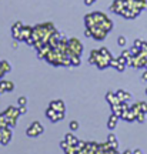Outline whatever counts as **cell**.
Wrapping results in <instances>:
<instances>
[{
    "mask_svg": "<svg viewBox=\"0 0 147 154\" xmlns=\"http://www.w3.org/2000/svg\"><path fill=\"white\" fill-rule=\"evenodd\" d=\"M69 127H70V131H76L77 128H79V123L77 121H70Z\"/></svg>",
    "mask_w": 147,
    "mask_h": 154,
    "instance_id": "9a60e30c",
    "label": "cell"
},
{
    "mask_svg": "<svg viewBox=\"0 0 147 154\" xmlns=\"http://www.w3.org/2000/svg\"><path fill=\"white\" fill-rule=\"evenodd\" d=\"M5 113H6V116L9 117V127H14V126H16L17 117L20 116V113H19V109H17V107H13V106H10V107H7V110H6Z\"/></svg>",
    "mask_w": 147,
    "mask_h": 154,
    "instance_id": "6da1fadb",
    "label": "cell"
},
{
    "mask_svg": "<svg viewBox=\"0 0 147 154\" xmlns=\"http://www.w3.org/2000/svg\"><path fill=\"white\" fill-rule=\"evenodd\" d=\"M69 47H71V53L76 56H80V53L83 51V46L82 43L77 40V38H71V40H69Z\"/></svg>",
    "mask_w": 147,
    "mask_h": 154,
    "instance_id": "5b68a950",
    "label": "cell"
},
{
    "mask_svg": "<svg viewBox=\"0 0 147 154\" xmlns=\"http://www.w3.org/2000/svg\"><path fill=\"white\" fill-rule=\"evenodd\" d=\"M43 131H44L43 126H42L39 121H33L32 126L26 130V134H27L29 137H37V136H40Z\"/></svg>",
    "mask_w": 147,
    "mask_h": 154,
    "instance_id": "7a4b0ae2",
    "label": "cell"
},
{
    "mask_svg": "<svg viewBox=\"0 0 147 154\" xmlns=\"http://www.w3.org/2000/svg\"><path fill=\"white\" fill-rule=\"evenodd\" d=\"M116 69H117V72H123V70H124V69H126V64H121V63H119Z\"/></svg>",
    "mask_w": 147,
    "mask_h": 154,
    "instance_id": "603a6c76",
    "label": "cell"
},
{
    "mask_svg": "<svg viewBox=\"0 0 147 154\" xmlns=\"http://www.w3.org/2000/svg\"><path fill=\"white\" fill-rule=\"evenodd\" d=\"M6 90H7V91H13V90H14V83L6 82Z\"/></svg>",
    "mask_w": 147,
    "mask_h": 154,
    "instance_id": "2e32d148",
    "label": "cell"
},
{
    "mask_svg": "<svg viewBox=\"0 0 147 154\" xmlns=\"http://www.w3.org/2000/svg\"><path fill=\"white\" fill-rule=\"evenodd\" d=\"M106 100H107V103H109L110 106H113V104H119V103H121L119 100V97L116 96V93H107L106 94Z\"/></svg>",
    "mask_w": 147,
    "mask_h": 154,
    "instance_id": "52a82bcc",
    "label": "cell"
},
{
    "mask_svg": "<svg viewBox=\"0 0 147 154\" xmlns=\"http://www.w3.org/2000/svg\"><path fill=\"white\" fill-rule=\"evenodd\" d=\"M19 113H20V116L26 114V113H27V107H26V106H19Z\"/></svg>",
    "mask_w": 147,
    "mask_h": 154,
    "instance_id": "d6986e66",
    "label": "cell"
},
{
    "mask_svg": "<svg viewBox=\"0 0 147 154\" xmlns=\"http://www.w3.org/2000/svg\"><path fill=\"white\" fill-rule=\"evenodd\" d=\"M64 140L67 141V143H69V146H76V144L79 143V140H77V138L74 137V136H73L71 133H67V134H66Z\"/></svg>",
    "mask_w": 147,
    "mask_h": 154,
    "instance_id": "30bf717a",
    "label": "cell"
},
{
    "mask_svg": "<svg viewBox=\"0 0 147 154\" xmlns=\"http://www.w3.org/2000/svg\"><path fill=\"white\" fill-rule=\"evenodd\" d=\"M7 90H6V82L5 80H0V94L6 93Z\"/></svg>",
    "mask_w": 147,
    "mask_h": 154,
    "instance_id": "e0dca14e",
    "label": "cell"
},
{
    "mask_svg": "<svg viewBox=\"0 0 147 154\" xmlns=\"http://www.w3.org/2000/svg\"><path fill=\"white\" fill-rule=\"evenodd\" d=\"M117 141V138H116V136L113 134V133H110L109 137H107V143H116Z\"/></svg>",
    "mask_w": 147,
    "mask_h": 154,
    "instance_id": "ac0fdd59",
    "label": "cell"
},
{
    "mask_svg": "<svg viewBox=\"0 0 147 154\" xmlns=\"http://www.w3.org/2000/svg\"><path fill=\"white\" fill-rule=\"evenodd\" d=\"M116 96L119 97L120 101H127V100L131 99V94L130 93H126L124 90H117V91H116Z\"/></svg>",
    "mask_w": 147,
    "mask_h": 154,
    "instance_id": "ba28073f",
    "label": "cell"
},
{
    "mask_svg": "<svg viewBox=\"0 0 147 154\" xmlns=\"http://www.w3.org/2000/svg\"><path fill=\"white\" fill-rule=\"evenodd\" d=\"M133 154H143V153H142V150H140V149H137V150H134V151H133Z\"/></svg>",
    "mask_w": 147,
    "mask_h": 154,
    "instance_id": "d4e9b609",
    "label": "cell"
},
{
    "mask_svg": "<svg viewBox=\"0 0 147 154\" xmlns=\"http://www.w3.org/2000/svg\"><path fill=\"white\" fill-rule=\"evenodd\" d=\"M64 151H66V154H77L79 153V150L76 149V146H69Z\"/></svg>",
    "mask_w": 147,
    "mask_h": 154,
    "instance_id": "8fae6325",
    "label": "cell"
},
{
    "mask_svg": "<svg viewBox=\"0 0 147 154\" xmlns=\"http://www.w3.org/2000/svg\"><path fill=\"white\" fill-rule=\"evenodd\" d=\"M142 80H143V82H147V70H146V72H144V73H143Z\"/></svg>",
    "mask_w": 147,
    "mask_h": 154,
    "instance_id": "cb8c5ba5",
    "label": "cell"
},
{
    "mask_svg": "<svg viewBox=\"0 0 147 154\" xmlns=\"http://www.w3.org/2000/svg\"><path fill=\"white\" fill-rule=\"evenodd\" d=\"M92 2H94V0H86V5H90Z\"/></svg>",
    "mask_w": 147,
    "mask_h": 154,
    "instance_id": "484cf974",
    "label": "cell"
},
{
    "mask_svg": "<svg viewBox=\"0 0 147 154\" xmlns=\"http://www.w3.org/2000/svg\"><path fill=\"white\" fill-rule=\"evenodd\" d=\"M52 109H55L56 111H61V113H64L66 107H64V103L61 101V100H53V101H50V106Z\"/></svg>",
    "mask_w": 147,
    "mask_h": 154,
    "instance_id": "8992f818",
    "label": "cell"
},
{
    "mask_svg": "<svg viewBox=\"0 0 147 154\" xmlns=\"http://www.w3.org/2000/svg\"><path fill=\"white\" fill-rule=\"evenodd\" d=\"M60 147H61L63 150H66L67 147H69V143H67L66 140H63V141H60Z\"/></svg>",
    "mask_w": 147,
    "mask_h": 154,
    "instance_id": "44dd1931",
    "label": "cell"
},
{
    "mask_svg": "<svg viewBox=\"0 0 147 154\" xmlns=\"http://www.w3.org/2000/svg\"><path fill=\"white\" fill-rule=\"evenodd\" d=\"M146 94H147V88H146Z\"/></svg>",
    "mask_w": 147,
    "mask_h": 154,
    "instance_id": "4316f807",
    "label": "cell"
},
{
    "mask_svg": "<svg viewBox=\"0 0 147 154\" xmlns=\"http://www.w3.org/2000/svg\"><path fill=\"white\" fill-rule=\"evenodd\" d=\"M27 104V99L26 97H19V106H26Z\"/></svg>",
    "mask_w": 147,
    "mask_h": 154,
    "instance_id": "ffe728a7",
    "label": "cell"
},
{
    "mask_svg": "<svg viewBox=\"0 0 147 154\" xmlns=\"http://www.w3.org/2000/svg\"><path fill=\"white\" fill-rule=\"evenodd\" d=\"M2 69H3V72L5 73H9L11 67H10V64H9L7 61H2Z\"/></svg>",
    "mask_w": 147,
    "mask_h": 154,
    "instance_id": "5bb4252c",
    "label": "cell"
},
{
    "mask_svg": "<svg viewBox=\"0 0 147 154\" xmlns=\"http://www.w3.org/2000/svg\"><path fill=\"white\" fill-rule=\"evenodd\" d=\"M119 116H116V114H111L110 116V119H109V123H107V127H109L110 130H114L116 126H117V121H119Z\"/></svg>",
    "mask_w": 147,
    "mask_h": 154,
    "instance_id": "9c48e42d",
    "label": "cell"
},
{
    "mask_svg": "<svg viewBox=\"0 0 147 154\" xmlns=\"http://www.w3.org/2000/svg\"><path fill=\"white\" fill-rule=\"evenodd\" d=\"M46 117H47L50 121L56 123V121H60V120H63V119H64V113H61V111H56L55 109L49 107V109L46 110Z\"/></svg>",
    "mask_w": 147,
    "mask_h": 154,
    "instance_id": "3957f363",
    "label": "cell"
},
{
    "mask_svg": "<svg viewBox=\"0 0 147 154\" xmlns=\"http://www.w3.org/2000/svg\"><path fill=\"white\" fill-rule=\"evenodd\" d=\"M136 120H137V121H140V123H144V120H146V113H143V111L137 113Z\"/></svg>",
    "mask_w": 147,
    "mask_h": 154,
    "instance_id": "4fadbf2b",
    "label": "cell"
},
{
    "mask_svg": "<svg viewBox=\"0 0 147 154\" xmlns=\"http://www.w3.org/2000/svg\"><path fill=\"white\" fill-rule=\"evenodd\" d=\"M137 104H139L140 111H143V113H146V114H147V103H146V101H139Z\"/></svg>",
    "mask_w": 147,
    "mask_h": 154,
    "instance_id": "7c38bea8",
    "label": "cell"
},
{
    "mask_svg": "<svg viewBox=\"0 0 147 154\" xmlns=\"http://www.w3.org/2000/svg\"><path fill=\"white\" fill-rule=\"evenodd\" d=\"M117 42H119V44H120V46H124V44H126V37H123V36H120V37H119V40H117Z\"/></svg>",
    "mask_w": 147,
    "mask_h": 154,
    "instance_id": "7402d4cb",
    "label": "cell"
},
{
    "mask_svg": "<svg viewBox=\"0 0 147 154\" xmlns=\"http://www.w3.org/2000/svg\"><path fill=\"white\" fill-rule=\"evenodd\" d=\"M11 127H2L0 128V144H3V146H6V144L10 141L11 138Z\"/></svg>",
    "mask_w": 147,
    "mask_h": 154,
    "instance_id": "277c9868",
    "label": "cell"
}]
</instances>
